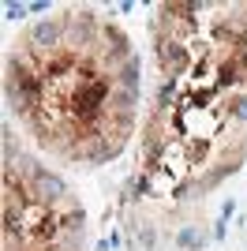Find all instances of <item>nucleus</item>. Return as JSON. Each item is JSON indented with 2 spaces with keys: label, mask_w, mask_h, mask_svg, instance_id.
Returning a JSON list of instances; mask_svg holds the SVG:
<instances>
[{
  "label": "nucleus",
  "mask_w": 247,
  "mask_h": 251,
  "mask_svg": "<svg viewBox=\"0 0 247 251\" xmlns=\"http://www.w3.org/2000/svg\"><path fill=\"white\" fill-rule=\"evenodd\" d=\"M139 244H143V251H157V229L154 225H139Z\"/></svg>",
  "instance_id": "5"
},
{
  "label": "nucleus",
  "mask_w": 247,
  "mask_h": 251,
  "mask_svg": "<svg viewBox=\"0 0 247 251\" xmlns=\"http://www.w3.org/2000/svg\"><path fill=\"white\" fill-rule=\"evenodd\" d=\"M30 11H49V0H30Z\"/></svg>",
  "instance_id": "8"
},
{
  "label": "nucleus",
  "mask_w": 247,
  "mask_h": 251,
  "mask_svg": "<svg viewBox=\"0 0 247 251\" xmlns=\"http://www.w3.org/2000/svg\"><path fill=\"white\" fill-rule=\"evenodd\" d=\"M154 49H157V68H161L165 79H180L184 72L195 68V52L191 42H180V38H169V34H154Z\"/></svg>",
  "instance_id": "1"
},
{
  "label": "nucleus",
  "mask_w": 247,
  "mask_h": 251,
  "mask_svg": "<svg viewBox=\"0 0 247 251\" xmlns=\"http://www.w3.org/2000/svg\"><path fill=\"white\" fill-rule=\"evenodd\" d=\"M176 248L180 251H202L206 248V232H198L195 225H180V229H176Z\"/></svg>",
  "instance_id": "3"
},
{
  "label": "nucleus",
  "mask_w": 247,
  "mask_h": 251,
  "mask_svg": "<svg viewBox=\"0 0 247 251\" xmlns=\"http://www.w3.org/2000/svg\"><path fill=\"white\" fill-rule=\"evenodd\" d=\"M4 11H8V19L23 23L26 15H30V4H15V0H11V4H4Z\"/></svg>",
  "instance_id": "6"
},
{
  "label": "nucleus",
  "mask_w": 247,
  "mask_h": 251,
  "mask_svg": "<svg viewBox=\"0 0 247 251\" xmlns=\"http://www.w3.org/2000/svg\"><path fill=\"white\" fill-rule=\"evenodd\" d=\"M225 116L236 120V124H247V90H232L225 101Z\"/></svg>",
  "instance_id": "4"
},
{
  "label": "nucleus",
  "mask_w": 247,
  "mask_h": 251,
  "mask_svg": "<svg viewBox=\"0 0 247 251\" xmlns=\"http://www.w3.org/2000/svg\"><path fill=\"white\" fill-rule=\"evenodd\" d=\"M116 86H120V90H131V94L143 90V60H139V52L116 72Z\"/></svg>",
  "instance_id": "2"
},
{
  "label": "nucleus",
  "mask_w": 247,
  "mask_h": 251,
  "mask_svg": "<svg viewBox=\"0 0 247 251\" xmlns=\"http://www.w3.org/2000/svg\"><path fill=\"white\" fill-rule=\"evenodd\" d=\"M232 214H236V199H225L221 202V221H228Z\"/></svg>",
  "instance_id": "7"
}]
</instances>
